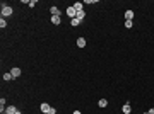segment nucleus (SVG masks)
<instances>
[{
	"instance_id": "obj_1",
	"label": "nucleus",
	"mask_w": 154,
	"mask_h": 114,
	"mask_svg": "<svg viewBox=\"0 0 154 114\" xmlns=\"http://www.w3.org/2000/svg\"><path fill=\"white\" fill-rule=\"evenodd\" d=\"M12 12H14V9L10 5L2 4V17H9V15H12Z\"/></svg>"
},
{
	"instance_id": "obj_2",
	"label": "nucleus",
	"mask_w": 154,
	"mask_h": 114,
	"mask_svg": "<svg viewBox=\"0 0 154 114\" xmlns=\"http://www.w3.org/2000/svg\"><path fill=\"white\" fill-rule=\"evenodd\" d=\"M67 15H69L70 19H75V17H77V10L74 9V5H70V7L67 9Z\"/></svg>"
},
{
	"instance_id": "obj_3",
	"label": "nucleus",
	"mask_w": 154,
	"mask_h": 114,
	"mask_svg": "<svg viewBox=\"0 0 154 114\" xmlns=\"http://www.w3.org/2000/svg\"><path fill=\"white\" fill-rule=\"evenodd\" d=\"M10 75H12L14 78H17V77H21V68H19V66L12 68V70H10Z\"/></svg>"
},
{
	"instance_id": "obj_4",
	"label": "nucleus",
	"mask_w": 154,
	"mask_h": 114,
	"mask_svg": "<svg viewBox=\"0 0 154 114\" xmlns=\"http://www.w3.org/2000/svg\"><path fill=\"white\" fill-rule=\"evenodd\" d=\"M133 15H135V14H133V10H127V12H125V21H132Z\"/></svg>"
},
{
	"instance_id": "obj_5",
	"label": "nucleus",
	"mask_w": 154,
	"mask_h": 114,
	"mask_svg": "<svg viewBox=\"0 0 154 114\" xmlns=\"http://www.w3.org/2000/svg\"><path fill=\"white\" fill-rule=\"evenodd\" d=\"M40 107H41V111H43L45 114H46V112H50V109H51V107H50V104H46V102H43Z\"/></svg>"
},
{
	"instance_id": "obj_6",
	"label": "nucleus",
	"mask_w": 154,
	"mask_h": 114,
	"mask_svg": "<svg viewBox=\"0 0 154 114\" xmlns=\"http://www.w3.org/2000/svg\"><path fill=\"white\" fill-rule=\"evenodd\" d=\"M122 112H123V114H130V112H132V107H130V104H125V106L122 107Z\"/></svg>"
},
{
	"instance_id": "obj_7",
	"label": "nucleus",
	"mask_w": 154,
	"mask_h": 114,
	"mask_svg": "<svg viewBox=\"0 0 154 114\" xmlns=\"http://www.w3.org/2000/svg\"><path fill=\"white\" fill-rule=\"evenodd\" d=\"M51 22H53V24H56V26H58V24L62 22V19H60V15H51Z\"/></svg>"
},
{
	"instance_id": "obj_8",
	"label": "nucleus",
	"mask_w": 154,
	"mask_h": 114,
	"mask_svg": "<svg viewBox=\"0 0 154 114\" xmlns=\"http://www.w3.org/2000/svg\"><path fill=\"white\" fill-rule=\"evenodd\" d=\"M17 112V109L14 107V106H9L7 109H5V114H15Z\"/></svg>"
},
{
	"instance_id": "obj_9",
	"label": "nucleus",
	"mask_w": 154,
	"mask_h": 114,
	"mask_svg": "<svg viewBox=\"0 0 154 114\" xmlns=\"http://www.w3.org/2000/svg\"><path fill=\"white\" fill-rule=\"evenodd\" d=\"M82 5H84L82 2H75V4H74V9H75L77 12H82Z\"/></svg>"
},
{
	"instance_id": "obj_10",
	"label": "nucleus",
	"mask_w": 154,
	"mask_h": 114,
	"mask_svg": "<svg viewBox=\"0 0 154 114\" xmlns=\"http://www.w3.org/2000/svg\"><path fill=\"white\" fill-rule=\"evenodd\" d=\"M77 46H79V48L86 46V39H84V37H79V39H77Z\"/></svg>"
},
{
	"instance_id": "obj_11",
	"label": "nucleus",
	"mask_w": 154,
	"mask_h": 114,
	"mask_svg": "<svg viewBox=\"0 0 154 114\" xmlns=\"http://www.w3.org/2000/svg\"><path fill=\"white\" fill-rule=\"evenodd\" d=\"M79 24H81V21H79V19H70V26H72V27H77Z\"/></svg>"
},
{
	"instance_id": "obj_12",
	"label": "nucleus",
	"mask_w": 154,
	"mask_h": 114,
	"mask_svg": "<svg viewBox=\"0 0 154 114\" xmlns=\"http://www.w3.org/2000/svg\"><path fill=\"white\" fill-rule=\"evenodd\" d=\"M98 106H99V107H106V106H108V101H106V99H99V101H98Z\"/></svg>"
},
{
	"instance_id": "obj_13",
	"label": "nucleus",
	"mask_w": 154,
	"mask_h": 114,
	"mask_svg": "<svg viewBox=\"0 0 154 114\" xmlns=\"http://www.w3.org/2000/svg\"><path fill=\"white\" fill-rule=\"evenodd\" d=\"M50 12H51V15H60V10H58V7H51V9H50Z\"/></svg>"
},
{
	"instance_id": "obj_14",
	"label": "nucleus",
	"mask_w": 154,
	"mask_h": 114,
	"mask_svg": "<svg viewBox=\"0 0 154 114\" xmlns=\"http://www.w3.org/2000/svg\"><path fill=\"white\" fill-rule=\"evenodd\" d=\"M14 77H12V75H10V72L9 73H4V82H9V80H12Z\"/></svg>"
},
{
	"instance_id": "obj_15",
	"label": "nucleus",
	"mask_w": 154,
	"mask_h": 114,
	"mask_svg": "<svg viewBox=\"0 0 154 114\" xmlns=\"http://www.w3.org/2000/svg\"><path fill=\"white\" fill-rule=\"evenodd\" d=\"M4 107H5V99H0V112L4 114Z\"/></svg>"
},
{
	"instance_id": "obj_16",
	"label": "nucleus",
	"mask_w": 154,
	"mask_h": 114,
	"mask_svg": "<svg viewBox=\"0 0 154 114\" xmlns=\"http://www.w3.org/2000/svg\"><path fill=\"white\" fill-rule=\"evenodd\" d=\"M84 15H86V14H84V10H82V12H77V17H75V19H79V21L82 22V19H84Z\"/></svg>"
},
{
	"instance_id": "obj_17",
	"label": "nucleus",
	"mask_w": 154,
	"mask_h": 114,
	"mask_svg": "<svg viewBox=\"0 0 154 114\" xmlns=\"http://www.w3.org/2000/svg\"><path fill=\"white\" fill-rule=\"evenodd\" d=\"M5 26H7V21H5V19H4V17H2V19H0V27H2V29H4Z\"/></svg>"
},
{
	"instance_id": "obj_18",
	"label": "nucleus",
	"mask_w": 154,
	"mask_h": 114,
	"mask_svg": "<svg viewBox=\"0 0 154 114\" xmlns=\"http://www.w3.org/2000/svg\"><path fill=\"white\" fill-rule=\"evenodd\" d=\"M132 24H133L132 21H125V27H127V29H130V27H132Z\"/></svg>"
},
{
	"instance_id": "obj_19",
	"label": "nucleus",
	"mask_w": 154,
	"mask_h": 114,
	"mask_svg": "<svg viewBox=\"0 0 154 114\" xmlns=\"http://www.w3.org/2000/svg\"><path fill=\"white\" fill-rule=\"evenodd\" d=\"M28 4H29V7H34L36 5V0H31V2H28Z\"/></svg>"
},
{
	"instance_id": "obj_20",
	"label": "nucleus",
	"mask_w": 154,
	"mask_h": 114,
	"mask_svg": "<svg viewBox=\"0 0 154 114\" xmlns=\"http://www.w3.org/2000/svg\"><path fill=\"white\" fill-rule=\"evenodd\" d=\"M147 114H154V107H152V109H149V111H147Z\"/></svg>"
},
{
	"instance_id": "obj_21",
	"label": "nucleus",
	"mask_w": 154,
	"mask_h": 114,
	"mask_svg": "<svg viewBox=\"0 0 154 114\" xmlns=\"http://www.w3.org/2000/svg\"><path fill=\"white\" fill-rule=\"evenodd\" d=\"M72 114H82V112H81V111H74Z\"/></svg>"
},
{
	"instance_id": "obj_22",
	"label": "nucleus",
	"mask_w": 154,
	"mask_h": 114,
	"mask_svg": "<svg viewBox=\"0 0 154 114\" xmlns=\"http://www.w3.org/2000/svg\"><path fill=\"white\" fill-rule=\"evenodd\" d=\"M15 114H22V112H21V111H19V109H17V112H15Z\"/></svg>"
},
{
	"instance_id": "obj_23",
	"label": "nucleus",
	"mask_w": 154,
	"mask_h": 114,
	"mask_svg": "<svg viewBox=\"0 0 154 114\" xmlns=\"http://www.w3.org/2000/svg\"><path fill=\"white\" fill-rule=\"evenodd\" d=\"M46 114H50V112H46Z\"/></svg>"
}]
</instances>
